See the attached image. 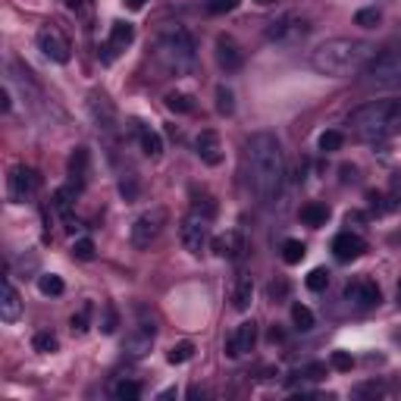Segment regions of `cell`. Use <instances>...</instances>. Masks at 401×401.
Returning <instances> with one entry per match:
<instances>
[{
  "label": "cell",
  "mask_w": 401,
  "mask_h": 401,
  "mask_svg": "<svg viewBox=\"0 0 401 401\" xmlns=\"http://www.w3.org/2000/svg\"><path fill=\"white\" fill-rule=\"evenodd\" d=\"M94 242L91 238H75V245H73V257L75 260H94Z\"/></svg>",
  "instance_id": "33"
},
{
  "label": "cell",
  "mask_w": 401,
  "mask_h": 401,
  "mask_svg": "<svg viewBox=\"0 0 401 401\" xmlns=\"http://www.w3.org/2000/svg\"><path fill=\"white\" fill-rule=\"evenodd\" d=\"M38 47L44 51V57H51L53 63H69V44L66 38L57 29H41L38 31Z\"/></svg>",
  "instance_id": "13"
},
{
  "label": "cell",
  "mask_w": 401,
  "mask_h": 401,
  "mask_svg": "<svg viewBox=\"0 0 401 401\" xmlns=\"http://www.w3.org/2000/svg\"><path fill=\"white\" fill-rule=\"evenodd\" d=\"M326 285H329V270L317 267V270H311V273H307V289H311V292H323Z\"/></svg>",
  "instance_id": "35"
},
{
  "label": "cell",
  "mask_w": 401,
  "mask_h": 401,
  "mask_svg": "<svg viewBox=\"0 0 401 401\" xmlns=\"http://www.w3.org/2000/svg\"><path fill=\"white\" fill-rule=\"evenodd\" d=\"M194 151H198V157H200V160H204L207 166H220V160H223L220 135H216L214 129H204V132L194 138Z\"/></svg>",
  "instance_id": "16"
},
{
  "label": "cell",
  "mask_w": 401,
  "mask_h": 401,
  "mask_svg": "<svg viewBox=\"0 0 401 401\" xmlns=\"http://www.w3.org/2000/svg\"><path fill=\"white\" fill-rule=\"evenodd\" d=\"M251 295H254L251 276H238L235 289H232V307H235V311H248V307H251Z\"/></svg>",
  "instance_id": "22"
},
{
  "label": "cell",
  "mask_w": 401,
  "mask_h": 401,
  "mask_svg": "<svg viewBox=\"0 0 401 401\" xmlns=\"http://www.w3.org/2000/svg\"><path fill=\"white\" fill-rule=\"evenodd\" d=\"M398 305H401V285H398Z\"/></svg>",
  "instance_id": "48"
},
{
  "label": "cell",
  "mask_w": 401,
  "mask_h": 401,
  "mask_svg": "<svg viewBox=\"0 0 401 401\" xmlns=\"http://www.w3.org/2000/svg\"><path fill=\"white\" fill-rule=\"evenodd\" d=\"M166 107H170L172 113H192L194 110V97L182 94V91H170V94H166Z\"/></svg>",
  "instance_id": "24"
},
{
  "label": "cell",
  "mask_w": 401,
  "mask_h": 401,
  "mask_svg": "<svg viewBox=\"0 0 401 401\" xmlns=\"http://www.w3.org/2000/svg\"><path fill=\"white\" fill-rule=\"evenodd\" d=\"M88 320H91V305H85L79 313H73V333H88Z\"/></svg>",
  "instance_id": "38"
},
{
  "label": "cell",
  "mask_w": 401,
  "mask_h": 401,
  "mask_svg": "<svg viewBox=\"0 0 401 401\" xmlns=\"http://www.w3.org/2000/svg\"><path fill=\"white\" fill-rule=\"evenodd\" d=\"M354 166H342V182H354Z\"/></svg>",
  "instance_id": "43"
},
{
  "label": "cell",
  "mask_w": 401,
  "mask_h": 401,
  "mask_svg": "<svg viewBox=\"0 0 401 401\" xmlns=\"http://www.w3.org/2000/svg\"><path fill=\"white\" fill-rule=\"evenodd\" d=\"M329 364H333L339 373H348L351 367H354V357H351L348 351H333V357H329Z\"/></svg>",
  "instance_id": "37"
},
{
  "label": "cell",
  "mask_w": 401,
  "mask_h": 401,
  "mask_svg": "<svg viewBox=\"0 0 401 401\" xmlns=\"http://www.w3.org/2000/svg\"><path fill=\"white\" fill-rule=\"evenodd\" d=\"M85 176H88V148H75L73 157H69V185H75L82 192Z\"/></svg>",
  "instance_id": "20"
},
{
  "label": "cell",
  "mask_w": 401,
  "mask_h": 401,
  "mask_svg": "<svg viewBox=\"0 0 401 401\" xmlns=\"http://www.w3.org/2000/svg\"><path fill=\"white\" fill-rule=\"evenodd\" d=\"M364 251H367V242L361 235H354V232H339V235L333 238V254H335V260H342V263L357 260Z\"/></svg>",
  "instance_id": "14"
},
{
  "label": "cell",
  "mask_w": 401,
  "mask_h": 401,
  "mask_svg": "<svg viewBox=\"0 0 401 401\" xmlns=\"http://www.w3.org/2000/svg\"><path fill=\"white\" fill-rule=\"evenodd\" d=\"M345 298L357 307H376L379 301H383V292H379V285L370 283V279H357V283L345 285Z\"/></svg>",
  "instance_id": "12"
},
{
  "label": "cell",
  "mask_w": 401,
  "mask_h": 401,
  "mask_svg": "<svg viewBox=\"0 0 401 401\" xmlns=\"http://www.w3.org/2000/svg\"><path fill=\"white\" fill-rule=\"evenodd\" d=\"M166 226V210L164 207H154L148 214H142L138 220L132 223V245L135 248H151V242H157V235L164 232Z\"/></svg>",
  "instance_id": "7"
},
{
  "label": "cell",
  "mask_w": 401,
  "mask_h": 401,
  "mask_svg": "<svg viewBox=\"0 0 401 401\" xmlns=\"http://www.w3.org/2000/svg\"><path fill=\"white\" fill-rule=\"evenodd\" d=\"M329 220V207L326 204H320V200H311L301 207V223H307L311 229H320V226H326Z\"/></svg>",
  "instance_id": "21"
},
{
  "label": "cell",
  "mask_w": 401,
  "mask_h": 401,
  "mask_svg": "<svg viewBox=\"0 0 401 401\" xmlns=\"http://www.w3.org/2000/svg\"><path fill=\"white\" fill-rule=\"evenodd\" d=\"M238 3H242V0H204V7H207L210 16H226V13H232Z\"/></svg>",
  "instance_id": "34"
},
{
  "label": "cell",
  "mask_w": 401,
  "mask_h": 401,
  "mask_svg": "<svg viewBox=\"0 0 401 401\" xmlns=\"http://www.w3.org/2000/svg\"><path fill=\"white\" fill-rule=\"evenodd\" d=\"M383 392H386V389L379 386L376 379H373V383H361V386L354 389V395H361V398H367V395H373V398H376V395H383Z\"/></svg>",
  "instance_id": "40"
},
{
  "label": "cell",
  "mask_w": 401,
  "mask_h": 401,
  "mask_svg": "<svg viewBox=\"0 0 401 401\" xmlns=\"http://www.w3.org/2000/svg\"><path fill=\"white\" fill-rule=\"evenodd\" d=\"M210 248H214L216 257L223 260H238L242 254H245V235L238 229H226L223 235H216L214 242H210Z\"/></svg>",
  "instance_id": "15"
},
{
  "label": "cell",
  "mask_w": 401,
  "mask_h": 401,
  "mask_svg": "<svg viewBox=\"0 0 401 401\" xmlns=\"http://www.w3.org/2000/svg\"><path fill=\"white\" fill-rule=\"evenodd\" d=\"M113 395H116L119 401H138V398H142V386H138V383H132V379H122V383H116Z\"/></svg>",
  "instance_id": "27"
},
{
  "label": "cell",
  "mask_w": 401,
  "mask_h": 401,
  "mask_svg": "<svg viewBox=\"0 0 401 401\" xmlns=\"http://www.w3.org/2000/svg\"><path fill=\"white\" fill-rule=\"evenodd\" d=\"M285 292H289V285H285V283H273V285H270V298H283Z\"/></svg>",
  "instance_id": "42"
},
{
  "label": "cell",
  "mask_w": 401,
  "mask_h": 401,
  "mask_svg": "<svg viewBox=\"0 0 401 401\" xmlns=\"http://www.w3.org/2000/svg\"><path fill=\"white\" fill-rule=\"evenodd\" d=\"M232 110H235V97H232V91L226 88V85H216V113L229 116Z\"/></svg>",
  "instance_id": "32"
},
{
  "label": "cell",
  "mask_w": 401,
  "mask_h": 401,
  "mask_svg": "<svg viewBox=\"0 0 401 401\" xmlns=\"http://www.w3.org/2000/svg\"><path fill=\"white\" fill-rule=\"evenodd\" d=\"M320 151H323V154H333V151H339L345 144V135L342 132H335V129H329V132H323L320 135Z\"/></svg>",
  "instance_id": "30"
},
{
  "label": "cell",
  "mask_w": 401,
  "mask_h": 401,
  "mask_svg": "<svg viewBox=\"0 0 401 401\" xmlns=\"http://www.w3.org/2000/svg\"><path fill=\"white\" fill-rule=\"evenodd\" d=\"M19 313H23V298H19V292L13 289V283H3V301H0V320L3 323H16L19 320Z\"/></svg>",
  "instance_id": "19"
},
{
  "label": "cell",
  "mask_w": 401,
  "mask_h": 401,
  "mask_svg": "<svg viewBox=\"0 0 401 401\" xmlns=\"http://www.w3.org/2000/svg\"><path fill=\"white\" fill-rule=\"evenodd\" d=\"M348 126L354 129V135L364 138V142H386V138L401 132V97L370 101V104L357 107V110L351 113Z\"/></svg>",
  "instance_id": "3"
},
{
  "label": "cell",
  "mask_w": 401,
  "mask_h": 401,
  "mask_svg": "<svg viewBox=\"0 0 401 401\" xmlns=\"http://www.w3.org/2000/svg\"><path fill=\"white\" fill-rule=\"evenodd\" d=\"M364 82L376 88H395L401 85V44L386 47L383 53H373L364 66Z\"/></svg>",
  "instance_id": "4"
},
{
  "label": "cell",
  "mask_w": 401,
  "mask_h": 401,
  "mask_svg": "<svg viewBox=\"0 0 401 401\" xmlns=\"http://www.w3.org/2000/svg\"><path fill=\"white\" fill-rule=\"evenodd\" d=\"M248 182L251 192L260 204L276 200L279 188L285 182V160H283V144L270 132H257L248 138Z\"/></svg>",
  "instance_id": "1"
},
{
  "label": "cell",
  "mask_w": 401,
  "mask_h": 401,
  "mask_svg": "<svg viewBox=\"0 0 401 401\" xmlns=\"http://www.w3.org/2000/svg\"><path fill=\"white\" fill-rule=\"evenodd\" d=\"M157 51H160V57H164L172 69H182V66H192V60H194V41H192V35H188L185 29L172 25V29H166L164 35H160V41H157Z\"/></svg>",
  "instance_id": "6"
},
{
  "label": "cell",
  "mask_w": 401,
  "mask_h": 401,
  "mask_svg": "<svg viewBox=\"0 0 401 401\" xmlns=\"http://www.w3.org/2000/svg\"><path fill=\"white\" fill-rule=\"evenodd\" d=\"M216 207L214 204H204V210H200V204L192 210V214L182 220V226H179V238H182V245H185V251L192 254H200V248L207 245L210 238V220H214Z\"/></svg>",
  "instance_id": "5"
},
{
  "label": "cell",
  "mask_w": 401,
  "mask_h": 401,
  "mask_svg": "<svg viewBox=\"0 0 401 401\" xmlns=\"http://www.w3.org/2000/svg\"><path fill=\"white\" fill-rule=\"evenodd\" d=\"M295 376H305V379H323L326 376V364H307L295 373Z\"/></svg>",
  "instance_id": "39"
},
{
  "label": "cell",
  "mask_w": 401,
  "mask_h": 401,
  "mask_svg": "<svg viewBox=\"0 0 401 401\" xmlns=\"http://www.w3.org/2000/svg\"><path fill=\"white\" fill-rule=\"evenodd\" d=\"M31 345H35V351H41V354H53V351L60 348V345H57V335H51V333H38Z\"/></svg>",
  "instance_id": "36"
},
{
  "label": "cell",
  "mask_w": 401,
  "mask_h": 401,
  "mask_svg": "<svg viewBox=\"0 0 401 401\" xmlns=\"http://www.w3.org/2000/svg\"><path fill=\"white\" fill-rule=\"evenodd\" d=\"M142 151L148 157H160L164 154V142H160V135L154 129H142Z\"/></svg>",
  "instance_id": "25"
},
{
  "label": "cell",
  "mask_w": 401,
  "mask_h": 401,
  "mask_svg": "<svg viewBox=\"0 0 401 401\" xmlns=\"http://www.w3.org/2000/svg\"><path fill=\"white\" fill-rule=\"evenodd\" d=\"M200 395H204V389H198V386L188 389V398H200Z\"/></svg>",
  "instance_id": "46"
},
{
  "label": "cell",
  "mask_w": 401,
  "mask_h": 401,
  "mask_svg": "<svg viewBox=\"0 0 401 401\" xmlns=\"http://www.w3.org/2000/svg\"><path fill=\"white\" fill-rule=\"evenodd\" d=\"M154 335H157V329H154V323H138V326L132 329V333L126 335V342H122V351H126L129 357H144L151 351V345H154Z\"/></svg>",
  "instance_id": "11"
},
{
  "label": "cell",
  "mask_w": 401,
  "mask_h": 401,
  "mask_svg": "<svg viewBox=\"0 0 401 401\" xmlns=\"http://www.w3.org/2000/svg\"><path fill=\"white\" fill-rule=\"evenodd\" d=\"M63 279H60L57 273H44V276H38V292L41 295H47V298H57V295H63Z\"/></svg>",
  "instance_id": "23"
},
{
  "label": "cell",
  "mask_w": 401,
  "mask_h": 401,
  "mask_svg": "<svg viewBox=\"0 0 401 401\" xmlns=\"http://www.w3.org/2000/svg\"><path fill=\"white\" fill-rule=\"evenodd\" d=\"M379 23H383V13L376 7H367V10H357L354 13V25H361V29H376Z\"/></svg>",
  "instance_id": "28"
},
{
  "label": "cell",
  "mask_w": 401,
  "mask_h": 401,
  "mask_svg": "<svg viewBox=\"0 0 401 401\" xmlns=\"http://www.w3.org/2000/svg\"><path fill=\"white\" fill-rule=\"evenodd\" d=\"M113 329H116V311L113 307H104V320H101V333L110 335Z\"/></svg>",
  "instance_id": "41"
},
{
  "label": "cell",
  "mask_w": 401,
  "mask_h": 401,
  "mask_svg": "<svg viewBox=\"0 0 401 401\" xmlns=\"http://www.w3.org/2000/svg\"><path fill=\"white\" fill-rule=\"evenodd\" d=\"M0 110H3V113L10 110V91L7 88H3V94H0Z\"/></svg>",
  "instance_id": "45"
},
{
  "label": "cell",
  "mask_w": 401,
  "mask_h": 401,
  "mask_svg": "<svg viewBox=\"0 0 401 401\" xmlns=\"http://www.w3.org/2000/svg\"><path fill=\"white\" fill-rule=\"evenodd\" d=\"M122 3H126V10H144L148 0H122Z\"/></svg>",
  "instance_id": "44"
},
{
  "label": "cell",
  "mask_w": 401,
  "mask_h": 401,
  "mask_svg": "<svg viewBox=\"0 0 401 401\" xmlns=\"http://www.w3.org/2000/svg\"><path fill=\"white\" fill-rule=\"evenodd\" d=\"M216 63H220L226 73H235V69L242 66V51H238L235 38L216 35Z\"/></svg>",
  "instance_id": "18"
},
{
  "label": "cell",
  "mask_w": 401,
  "mask_h": 401,
  "mask_svg": "<svg viewBox=\"0 0 401 401\" xmlns=\"http://www.w3.org/2000/svg\"><path fill=\"white\" fill-rule=\"evenodd\" d=\"M38 172L29 170V166H13L7 176V188H10V198L16 200V204H25V200L31 198V194L38 192Z\"/></svg>",
  "instance_id": "9"
},
{
  "label": "cell",
  "mask_w": 401,
  "mask_h": 401,
  "mask_svg": "<svg viewBox=\"0 0 401 401\" xmlns=\"http://www.w3.org/2000/svg\"><path fill=\"white\" fill-rule=\"evenodd\" d=\"M305 254H307V248H305V242H298V238H289V242L283 245V260L285 263H301Z\"/></svg>",
  "instance_id": "26"
},
{
  "label": "cell",
  "mask_w": 401,
  "mask_h": 401,
  "mask_svg": "<svg viewBox=\"0 0 401 401\" xmlns=\"http://www.w3.org/2000/svg\"><path fill=\"white\" fill-rule=\"evenodd\" d=\"M373 57V47L367 41H354V38H333L326 44H320L311 57V66L320 75H351L357 69L367 66V60Z\"/></svg>",
  "instance_id": "2"
},
{
  "label": "cell",
  "mask_w": 401,
  "mask_h": 401,
  "mask_svg": "<svg viewBox=\"0 0 401 401\" xmlns=\"http://www.w3.org/2000/svg\"><path fill=\"white\" fill-rule=\"evenodd\" d=\"M254 342H257V323L254 320H245V323H238L235 333L226 339V357H242L248 354V351L254 348Z\"/></svg>",
  "instance_id": "10"
},
{
  "label": "cell",
  "mask_w": 401,
  "mask_h": 401,
  "mask_svg": "<svg viewBox=\"0 0 401 401\" xmlns=\"http://www.w3.org/2000/svg\"><path fill=\"white\" fill-rule=\"evenodd\" d=\"M307 29H311V25H307L301 16L285 13L267 25V38L276 41V44H295V41H301V38L307 35Z\"/></svg>",
  "instance_id": "8"
},
{
  "label": "cell",
  "mask_w": 401,
  "mask_h": 401,
  "mask_svg": "<svg viewBox=\"0 0 401 401\" xmlns=\"http://www.w3.org/2000/svg\"><path fill=\"white\" fill-rule=\"evenodd\" d=\"M132 41H135V29H132V25H129V23H113L110 25V41H107V47H104V51H107L104 60L110 63V60L116 57V53L126 51Z\"/></svg>",
  "instance_id": "17"
},
{
  "label": "cell",
  "mask_w": 401,
  "mask_h": 401,
  "mask_svg": "<svg viewBox=\"0 0 401 401\" xmlns=\"http://www.w3.org/2000/svg\"><path fill=\"white\" fill-rule=\"evenodd\" d=\"M194 357V345L192 342H179V345H172L170 351H166V361L170 364H185V361H192Z\"/></svg>",
  "instance_id": "29"
},
{
  "label": "cell",
  "mask_w": 401,
  "mask_h": 401,
  "mask_svg": "<svg viewBox=\"0 0 401 401\" xmlns=\"http://www.w3.org/2000/svg\"><path fill=\"white\" fill-rule=\"evenodd\" d=\"M292 323H295L301 333L313 329V313H311V307H305V305H295V307H292Z\"/></svg>",
  "instance_id": "31"
},
{
  "label": "cell",
  "mask_w": 401,
  "mask_h": 401,
  "mask_svg": "<svg viewBox=\"0 0 401 401\" xmlns=\"http://www.w3.org/2000/svg\"><path fill=\"white\" fill-rule=\"evenodd\" d=\"M254 3H260V7H270V3H276V0H254Z\"/></svg>",
  "instance_id": "47"
}]
</instances>
